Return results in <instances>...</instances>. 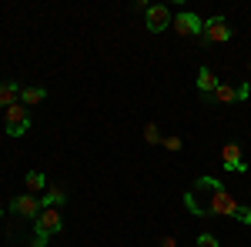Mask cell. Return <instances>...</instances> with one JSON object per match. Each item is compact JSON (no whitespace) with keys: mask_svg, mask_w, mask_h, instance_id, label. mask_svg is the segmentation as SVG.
<instances>
[{"mask_svg":"<svg viewBox=\"0 0 251 247\" xmlns=\"http://www.w3.org/2000/svg\"><path fill=\"white\" fill-rule=\"evenodd\" d=\"M184 204L194 217H238V201L221 187L218 177H198L194 187L184 194Z\"/></svg>","mask_w":251,"mask_h":247,"instance_id":"1","label":"cell"},{"mask_svg":"<svg viewBox=\"0 0 251 247\" xmlns=\"http://www.w3.org/2000/svg\"><path fill=\"white\" fill-rule=\"evenodd\" d=\"M3 127H7L10 137H24V134L30 131V111H27L24 104L7 107V111H3Z\"/></svg>","mask_w":251,"mask_h":247,"instance_id":"2","label":"cell"},{"mask_svg":"<svg viewBox=\"0 0 251 247\" xmlns=\"http://www.w3.org/2000/svg\"><path fill=\"white\" fill-rule=\"evenodd\" d=\"M60 227H64V210H60V207H44L37 214V230H34V234H40V237L50 241Z\"/></svg>","mask_w":251,"mask_h":247,"instance_id":"3","label":"cell"},{"mask_svg":"<svg viewBox=\"0 0 251 247\" xmlns=\"http://www.w3.org/2000/svg\"><path fill=\"white\" fill-rule=\"evenodd\" d=\"M40 210H44V201H40L37 194H17V197L10 201V214L27 217V221H37Z\"/></svg>","mask_w":251,"mask_h":247,"instance_id":"4","label":"cell"},{"mask_svg":"<svg viewBox=\"0 0 251 247\" xmlns=\"http://www.w3.org/2000/svg\"><path fill=\"white\" fill-rule=\"evenodd\" d=\"M231 34L234 30L228 27L225 17H208L204 20V30H201V40H204V44H228Z\"/></svg>","mask_w":251,"mask_h":247,"instance_id":"5","label":"cell"},{"mask_svg":"<svg viewBox=\"0 0 251 247\" xmlns=\"http://www.w3.org/2000/svg\"><path fill=\"white\" fill-rule=\"evenodd\" d=\"M174 34L177 37H201V30H204V20L198 17V14H191V10H181L177 17H174Z\"/></svg>","mask_w":251,"mask_h":247,"instance_id":"6","label":"cell"},{"mask_svg":"<svg viewBox=\"0 0 251 247\" xmlns=\"http://www.w3.org/2000/svg\"><path fill=\"white\" fill-rule=\"evenodd\" d=\"M144 17H148V30H151V34H161V30H168L174 23L171 7H164V3H151V10H148Z\"/></svg>","mask_w":251,"mask_h":247,"instance_id":"7","label":"cell"},{"mask_svg":"<svg viewBox=\"0 0 251 247\" xmlns=\"http://www.w3.org/2000/svg\"><path fill=\"white\" fill-rule=\"evenodd\" d=\"M221 164H225V171H231V174H245L248 171L245 154H241V147H238L234 140H228V144L221 147Z\"/></svg>","mask_w":251,"mask_h":247,"instance_id":"8","label":"cell"},{"mask_svg":"<svg viewBox=\"0 0 251 247\" xmlns=\"http://www.w3.org/2000/svg\"><path fill=\"white\" fill-rule=\"evenodd\" d=\"M14 104H20V84L0 80V107H14Z\"/></svg>","mask_w":251,"mask_h":247,"instance_id":"9","label":"cell"},{"mask_svg":"<svg viewBox=\"0 0 251 247\" xmlns=\"http://www.w3.org/2000/svg\"><path fill=\"white\" fill-rule=\"evenodd\" d=\"M218 84H221V80L214 77L211 67H201V70H198V90H201L204 97H211L214 90H218Z\"/></svg>","mask_w":251,"mask_h":247,"instance_id":"10","label":"cell"},{"mask_svg":"<svg viewBox=\"0 0 251 247\" xmlns=\"http://www.w3.org/2000/svg\"><path fill=\"white\" fill-rule=\"evenodd\" d=\"M44 100H47V90L44 87H20V104L24 107H37Z\"/></svg>","mask_w":251,"mask_h":247,"instance_id":"11","label":"cell"},{"mask_svg":"<svg viewBox=\"0 0 251 247\" xmlns=\"http://www.w3.org/2000/svg\"><path fill=\"white\" fill-rule=\"evenodd\" d=\"M24 187H27V194H40V190L47 187V180H44V174H40V171H27Z\"/></svg>","mask_w":251,"mask_h":247,"instance_id":"12","label":"cell"},{"mask_svg":"<svg viewBox=\"0 0 251 247\" xmlns=\"http://www.w3.org/2000/svg\"><path fill=\"white\" fill-rule=\"evenodd\" d=\"M40 201H44V207H60V204L67 201V190L64 187H50V190H44Z\"/></svg>","mask_w":251,"mask_h":247,"instance_id":"13","label":"cell"},{"mask_svg":"<svg viewBox=\"0 0 251 247\" xmlns=\"http://www.w3.org/2000/svg\"><path fill=\"white\" fill-rule=\"evenodd\" d=\"M211 100H218V104H231V100H238V87H231V84H218V90L211 94Z\"/></svg>","mask_w":251,"mask_h":247,"instance_id":"14","label":"cell"},{"mask_svg":"<svg viewBox=\"0 0 251 247\" xmlns=\"http://www.w3.org/2000/svg\"><path fill=\"white\" fill-rule=\"evenodd\" d=\"M144 140H148V144H161V140H164L161 131H157V124H148V127H144Z\"/></svg>","mask_w":251,"mask_h":247,"instance_id":"15","label":"cell"},{"mask_svg":"<svg viewBox=\"0 0 251 247\" xmlns=\"http://www.w3.org/2000/svg\"><path fill=\"white\" fill-rule=\"evenodd\" d=\"M194 247H221V244H218V237H214V234L204 230V234H198V244H194Z\"/></svg>","mask_w":251,"mask_h":247,"instance_id":"16","label":"cell"},{"mask_svg":"<svg viewBox=\"0 0 251 247\" xmlns=\"http://www.w3.org/2000/svg\"><path fill=\"white\" fill-rule=\"evenodd\" d=\"M161 144H164V147H168V151H181V147H184V140H181V137H164V140H161Z\"/></svg>","mask_w":251,"mask_h":247,"instance_id":"17","label":"cell"},{"mask_svg":"<svg viewBox=\"0 0 251 247\" xmlns=\"http://www.w3.org/2000/svg\"><path fill=\"white\" fill-rule=\"evenodd\" d=\"M234 221H241V224H251V207H238V217Z\"/></svg>","mask_w":251,"mask_h":247,"instance_id":"18","label":"cell"},{"mask_svg":"<svg viewBox=\"0 0 251 247\" xmlns=\"http://www.w3.org/2000/svg\"><path fill=\"white\" fill-rule=\"evenodd\" d=\"M248 94H251V87H248V84H238V100H245Z\"/></svg>","mask_w":251,"mask_h":247,"instance_id":"19","label":"cell"},{"mask_svg":"<svg viewBox=\"0 0 251 247\" xmlns=\"http://www.w3.org/2000/svg\"><path fill=\"white\" fill-rule=\"evenodd\" d=\"M30 247H47V237H40V234H34V241H30Z\"/></svg>","mask_w":251,"mask_h":247,"instance_id":"20","label":"cell"},{"mask_svg":"<svg viewBox=\"0 0 251 247\" xmlns=\"http://www.w3.org/2000/svg\"><path fill=\"white\" fill-rule=\"evenodd\" d=\"M161 247H177V241L174 237H161Z\"/></svg>","mask_w":251,"mask_h":247,"instance_id":"21","label":"cell"},{"mask_svg":"<svg viewBox=\"0 0 251 247\" xmlns=\"http://www.w3.org/2000/svg\"><path fill=\"white\" fill-rule=\"evenodd\" d=\"M0 214H3V207H0Z\"/></svg>","mask_w":251,"mask_h":247,"instance_id":"22","label":"cell"},{"mask_svg":"<svg viewBox=\"0 0 251 247\" xmlns=\"http://www.w3.org/2000/svg\"><path fill=\"white\" fill-rule=\"evenodd\" d=\"M248 67H251V60H248Z\"/></svg>","mask_w":251,"mask_h":247,"instance_id":"23","label":"cell"}]
</instances>
